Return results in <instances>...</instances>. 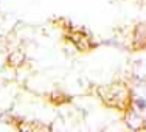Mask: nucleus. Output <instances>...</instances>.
<instances>
[{
    "instance_id": "obj_1",
    "label": "nucleus",
    "mask_w": 146,
    "mask_h": 132,
    "mask_svg": "<svg viewBox=\"0 0 146 132\" xmlns=\"http://www.w3.org/2000/svg\"><path fill=\"white\" fill-rule=\"evenodd\" d=\"M100 99L104 103V106L112 107V109H120L124 110L131 106L132 103V89L126 82L118 81L109 86H100L96 89Z\"/></svg>"
},
{
    "instance_id": "obj_2",
    "label": "nucleus",
    "mask_w": 146,
    "mask_h": 132,
    "mask_svg": "<svg viewBox=\"0 0 146 132\" xmlns=\"http://www.w3.org/2000/svg\"><path fill=\"white\" fill-rule=\"evenodd\" d=\"M67 40H70L75 45V48L79 53H87V51L93 50L96 47V42L93 40L92 34H86L84 31L79 30H72L67 34Z\"/></svg>"
},
{
    "instance_id": "obj_3",
    "label": "nucleus",
    "mask_w": 146,
    "mask_h": 132,
    "mask_svg": "<svg viewBox=\"0 0 146 132\" xmlns=\"http://www.w3.org/2000/svg\"><path fill=\"white\" fill-rule=\"evenodd\" d=\"M123 123L129 131H145L146 129V118L143 115V112H138L132 106L123 110Z\"/></svg>"
},
{
    "instance_id": "obj_4",
    "label": "nucleus",
    "mask_w": 146,
    "mask_h": 132,
    "mask_svg": "<svg viewBox=\"0 0 146 132\" xmlns=\"http://www.w3.org/2000/svg\"><path fill=\"white\" fill-rule=\"evenodd\" d=\"M132 47L146 48V22H138L132 28Z\"/></svg>"
},
{
    "instance_id": "obj_5",
    "label": "nucleus",
    "mask_w": 146,
    "mask_h": 132,
    "mask_svg": "<svg viewBox=\"0 0 146 132\" xmlns=\"http://www.w3.org/2000/svg\"><path fill=\"white\" fill-rule=\"evenodd\" d=\"M25 51L22 50V48H14V50H11L8 53V56H6V62H8L9 67L13 68H19L22 67L23 64H25Z\"/></svg>"
},
{
    "instance_id": "obj_6",
    "label": "nucleus",
    "mask_w": 146,
    "mask_h": 132,
    "mask_svg": "<svg viewBox=\"0 0 146 132\" xmlns=\"http://www.w3.org/2000/svg\"><path fill=\"white\" fill-rule=\"evenodd\" d=\"M132 76L137 81H146V61L138 59L132 64Z\"/></svg>"
},
{
    "instance_id": "obj_7",
    "label": "nucleus",
    "mask_w": 146,
    "mask_h": 132,
    "mask_svg": "<svg viewBox=\"0 0 146 132\" xmlns=\"http://www.w3.org/2000/svg\"><path fill=\"white\" fill-rule=\"evenodd\" d=\"M132 107L138 110V112H146V96L145 95H132V103H131Z\"/></svg>"
},
{
    "instance_id": "obj_8",
    "label": "nucleus",
    "mask_w": 146,
    "mask_h": 132,
    "mask_svg": "<svg viewBox=\"0 0 146 132\" xmlns=\"http://www.w3.org/2000/svg\"><path fill=\"white\" fill-rule=\"evenodd\" d=\"M5 45V37H3V34H0V48Z\"/></svg>"
}]
</instances>
